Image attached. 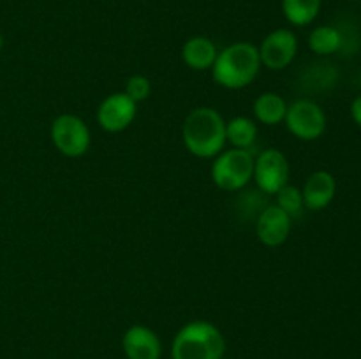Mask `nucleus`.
<instances>
[{
  "label": "nucleus",
  "mask_w": 361,
  "mask_h": 359,
  "mask_svg": "<svg viewBox=\"0 0 361 359\" xmlns=\"http://www.w3.org/2000/svg\"><path fill=\"white\" fill-rule=\"evenodd\" d=\"M182 139L194 157L215 158L224 150L226 120L208 106L192 109L183 122Z\"/></svg>",
  "instance_id": "obj_1"
},
{
  "label": "nucleus",
  "mask_w": 361,
  "mask_h": 359,
  "mask_svg": "<svg viewBox=\"0 0 361 359\" xmlns=\"http://www.w3.org/2000/svg\"><path fill=\"white\" fill-rule=\"evenodd\" d=\"M259 69L261 58L257 46L240 41L219 51L210 70L212 77L219 87L228 88V90H240V88L249 87L256 80Z\"/></svg>",
  "instance_id": "obj_2"
},
{
  "label": "nucleus",
  "mask_w": 361,
  "mask_h": 359,
  "mask_svg": "<svg viewBox=\"0 0 361 359\" xmlns=\"http://www.w3.org/2000/svg\"><path fill=\"white\" fill-rule=\"evenodd\" d=\"M224 352V334L208 320L187 322L171 344V359H222Z\"/></svg>",
  "instance_id": "obj_3"
},
{
  "label": "nucleus",
  "mask_w": 361,
  "mask_h": 359,
  "mask_svg": "<svg viewBox=\"0 0 361 359\" xmlns=\"http://www.w3.org/2000/svg\"><path fill=\"white\" fill-rule=\"evenodd\" d=\"M254 155L250 150H222L212 164V180L226 192H236L249 185L254 175Z\"/></svg>",
  "instance_id": "obj_4"
},
{
  "label": "nucleus",
  "mask_w": 361,
  "mask_h": 359,
  "mask_svg": "<svg viewBox=\"0 0 361 359\" xmlns=\"http://www.w3.org/2000/svg\"><path fill=\"white\" fill-rule=\"evenodd\" d=\"M51 141L63 157L78 158L90 148V130L80 116L63 113L53 120Z\"/></svg>",
  "instance_id": "obj_5"
},
{
  "label": "nucleus",
  "mask_w": 361,
  "mask_h": 359,
  "mask_svg": "<svg viewBox=\"0 0 361 359\" xmlns=\"http://www.w3.org/2000/svg\"><path fill=\"white\" fill-rule=\"evenodd\" d=\"M284 123L298 139L316 141L326 130V115L317 102L310 99H296L288 106Z\"/></svg>",
  "instance_id": "obj_6"
},
{
  "label": "nucleus",
  "mask_w": 361,
  "mask_h": 359,
  "mask_svg": "<svg viewBox=\"0 0 361 359\" xmlns=\"http://www.w3.org/2000/svg\"><path fill=\"white\" fill-rule=\"evenodd\" d=\"M288 157L277 148H267L254 158V175L257 189L268 196H275L282 187L289 183Z\"/></svg>",
  "instance_id": "obj_7"
},
{
  "label": "nucleus",
  "mask_w": 361,
  "mask_h": 359,
  "mask_svg": "<svg viewBox=\"0 0 361 359\" xmlns=\"http://www.w3.org/2000/svg\"><path fill=\"white\" fill-rule=\"evenodd\" d=\"M257 51L261 65L270 70H282L295 60L298 53V39L289 28H277L263 39Z\"/></svg>",
  "instance_id": "obj_8"
},
{
  "label": "nucleus",
  "mask_w": 361,
  "mask_h": 359,
  "mask_svg": "<svg viewBox=\"0 0 361 359\" xmlns=\"http://www.w3.org/2000/svg\"><path fill=\"white\" fill-rule=\"evenodd\" d=\"M136 102L130 101L123 92L108 95L99 104L97 123L106 132H122L136 118Z\"/></svg>",
  "instance_id": "obj_9"
},
{
  "label": "nucleus",
  "mask_w": 361,
  "mask_h": 359,
  "mask_svg": "<svg viewBox=\"0 0 361 359\" xmlns=\"http://www.w3.org/2000/svg\"><path fill=\"white\" fill-rule=\"evenodd\" d=\"M291 225L293 218L286 211H282L277 204H268L256 218L257 239L270 248L281 246L289 238Z\"/></svg>",
  "instance_id": "obj_10"
},
{
  "label": "nucleus",
  "mask_w": 361,
  "mask_h": 359,
  "mask_svg": "<svg viewBox=\"0 0 361 359\" xmlns=\"http://www.w3.org/2000/svg\"><path fill=\"white\" fill-rule=\"evenodd\" d=\"M122 348L127 359H161L162 345L157 333L147 326H130L123 333Z\"/></svg>",
  "instance_id": "obj_11"
},
{
  "label": "nucleus",
  "mask_w": 361,
  "mask_h": 359,
  "mask_svg": "<svg viewBox=\"0 0 361 359\" xmlns=\"http://www.w3.org/2000/svg\"><path fill=\"white\" fill-rule=\"evenodd\" d=\"M337 192L335 176L328 171H316L307 178L302 189L303 204L310 211H321L334 201Z\"/></svg>",
  "instance_id": "obj_12"
},
{
  "label": "nucleus",
  "mask_w": 361,
  "mask_h": 359,
  "mask_svg": "<svg viewBox=\"0 0 361 359\" xmlns=\"http://www.w3.org/2000/svg\"><path fill=\"white\" fill-rule=\"evenodd\" d=\"M217 48L214 41L204 35H196L185 41L182 48V60L189 69L192 70H208L214 65L217 58Z\"/></svg>",
  "instance_id": "obj_13"
},
{
  "label": "nucleus",
  "mask_w": 361,
  "mask_h": 359,
  "mask_svg": "<svg viewBox=\"0 0 361 359\" xmlns=\"http://www.w3.org/2000/svg\"><path fill=\"white\" fill-rule=\"evenodd\" d=\"M286 111H288L286 101L274 92H264L254 101V116L268 127L284 122Z\"/></svg>",
  "instance_id": "obj_14"
},
{
  "label": "nucleus",
  "mask_w": 361,
  "mask_h": 359,
  "mask_svg": "<svg viewBox=\"0 0 361 359\" xmlns=\"http://www.w3.org/2000/svg\"><path fill=\"white\" fill-rule=\"evenodd\" d=\"M323 0H282L284 18L295 27H307L319 16Z\"/></svg>",
  "instance_id": "obj_15"
},
{
  "label": "nucleus",
  "mask_w": 361,
  "mask_h": 359,
  "mask_svg": "<svg viewBox=\"0 0 361 359\" xmlns=\"http://www.w3.org/2000/svg\"><path fill=\"white\" fill-rule=\"evenodd\" d=\"M257 137V127L247 116H235L226 122V143H231L233 148L249 150Z\"/></svg>",
  "instance_id": "obj_16"
},
{
  "label": "nucleus",
  "mask_w": 361,
  "mask_h": 359,
  "mask_svg": "<svg viewBox=\"0 0 361 359\" xmlns=\"http://www.w3.org/2000/svg\"><path fill=\"white\" fill-rule=\"evenodd\" d=\"M309 48L319 56H328L341 51L342 35L338 27L319 25V27L314 28L309 35Z\"/></svg>",
  "instance_id": "obj_17"
},
{
  "label": "nucleus",
  "mask_w": 361,
  "mask_h": 359,
  "mask_svg": "<svg viewBox=\"0 0 361 359\" xmlns=\"http://www.w3.org/2000/svg\"><path fill=\"white\" fill-rule=\"evenodd\" d=\"M338 73L331 63H312L305 73V84L314 90H326L337 83Z\"/></svg>",
  "instance_id": "obj_18"
},
{
  "label": "nucleus",
  "mask_w": 361,
  "mask_h": 359,
  "mask_svg": "<svg viewBox=\"0 0 361 359\" xmlns=\"http://www.w3.org/2000/svg\"><path fill=\"white\" fill-rule=\"evenodd\" d=\"M275 196H277V206L281 208L282 211H286L291 218L300 217L302 211L305 210L302 190H300L298 187H293L288 183V185L282 187Z\"/></svg>",
  "instance_id": "obj_19"
},
{
  "label": "nucleus",
  "mask_w": 361,
  "mask_h": 359,
  "mask_svg": "<svg viewBox=\"0 0 361 359\" xmlns=\"http://www.w3.org/2000/svg\"><path fill=\"white\" fill-rule=\"evenodd\" d=\"M150 92H152L150 80H148L147 76H143V74H134V76H130L129 80H127L126 92H123V94H126L130 101H134L137 104V102L147 101V99L150 97Z\"/></svg>",
  "instance_id": "obj_20"
},
{
  "label": "nucleus",
  "mask_w": 361,
  "mask_h": 359,
  "mask_svg": "<svg viewBox=\"0 0 361 359\" xmlns=\"http://www.w3.org/2000/svg\"><path fill=\"white\" fill-rule=\"evenodd\" d=\"M351 118L361 129V95H358V97L351 102Z\"/></svg>",
  "instance_id": "obj_21"
},
{
  "label": "nucleus",
  "mask_w": 361,
  "mask_h": 359,
  "mask_svg": "<svg viewBox=\"0 0 361 359\" xmlns=\"http://www.w3.org/2000/svg\"><path fill=\"white\" fill-rule=\"evenodd\" d=\"M2 46H4V37H2V34H0V49H2Z\"/></svg>",
  "instance_id": "obj_22"
},
{
  "label": "nucleus",
  "mask_w": 361,
  "mask_h": 359,
  "mask_svg": "<svg viewBox=\"0 0 361 359\" xmlns=\"http://www.w3.org/2000/svg\"><path fill=\"white\" fill-rule=\"evenodd\" d=\"M355 2H360V0H355Z\"/></svg>",
  "instance_id": "obj_23"
},
{
  "label": "nucleus",
  "mask_w": 361,
  "mask_h": 359,
  "mask_svg": "<svg viewBox=\"0 0 361 359\" xmlns=\"http://www.w3.org/2000/svg\"><path fill=\"white\" fill-rule=\"evenodd\" d=\"M222 359H224V358H222Z\"/></svg>",
  "instance_id": "obj_24"
}]
</instances>
